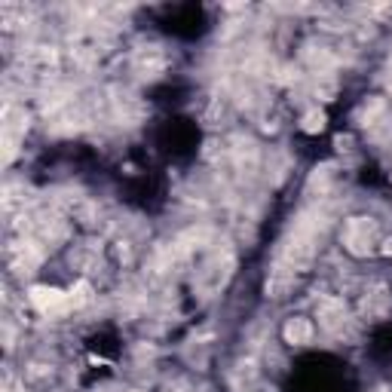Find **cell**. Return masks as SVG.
I'll return each mask as SVG.
<instances>
[{
  "label": "cell",
  "mask_w": 392,
  "mask_h": 392,
  "mask_svg": "<svg viewBox=\"0 0 392 392\" xmlns=\"http://www.w3.org/2000/svg\"><path fill=\"white\" fill-rule=\"evenodd\" d=\"M28 297H31V304L37 306L40 312H55V310H65V306H71L65 291L53 288V285H34Z\"/></svg>",
  "instance_id": "obj_1"
},
{
  "label": "cell",
  "mask_w": 392,
  "mask_h": 392,
  "mask_svg": "<svg viewBox=\"0 0 392 392\" xmlns=\"http://www.w3.org/2000/svg\"><path fill=\"white\" fill-rule=\"evenodd\" d=\"M285 340H288V344H310L312 325L306 322V319H291V322L285 325Z\"/></svg>",
  "instance_id": "obj_2"
},
{
  "label": "cell",
  "mask_w": 392,
  "mask_h": 392,
  "mask_svg": "<svg viewBox=\"0 0 392 392\" xmlns=\"http://www.w3.org/2000/svg\"><path fill=\"white\" fill-rule=\"evenodd\" d=\"M325 123H328V120H325V113H322V111H310V113L304 117V132L316 135V132H322V129H325Z\"/></svg>",
  "instance_id": "obj_3"
},
{
  "label": "cell",
  "mask_w": 392,
  "mask_h": 392,
  "mask_svg": "<svg viewBox=\"0 0 392 392\" xmlns=\"http://www.w3.org/2000/svg\"><path fill=\"white\" fill-rule=\"evenodd\" d=\"M89 282H77L74 285V288H71L68 291V301H71V306H83V304H86L89 301Z\"/></svg>",
  "instance_id": "obj_4"
},
{
  "label": "cell",
  "mask_w": 392,
  "mask_h": 392,
  "mask_svg": "<svg viewBox=\"0 0 392 392\" xmlns=\"http://www.w3.org/2000/svg\"><path fill=\"white\" fill-rule=\"evenodd\" d=\"M383 252H386V254H392V242H386V245H383Z\"/></svg>",
  "instance_id": "obj_5"
}]
</instances>
